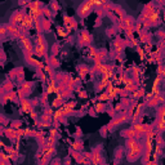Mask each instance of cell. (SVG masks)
<instances>
[{"instance_id":"obj_1","label":"cell","mask_w":165,"mask_h":165,"mask_svg":"<svg viewBox=\"0 0 165 165\" xmlns=\"http://www.w3.org/2000/svg\"><path fill=\"white\" fill-rule=\"evenodd\" d=\"M128 148H129V159L130 160H135L138 159L139 154H141V146L137 141L130 139L128 141Z\"/></svg>"},{"instance_id":"obj_2","label":"cell","mask_w":165,"mask_h":165,"mask_svg":"<svg viewBox=\"0 0 165 165\" xmlns=\"http://www.w3.org/2000/svg\"><path fill=\"white\" fill-rule=\"evenodd\" d=\"M92 4H93V3H85L84 5H81L80 9H79V13H80L81 16H85V14L89 12V6H90Z\"/></svg>"},{"instance_id":"obj_3","label":"cell","mask_w":165,"mask_h":165,"mask_svg":"<svg viewBox=\"0 0 165 165\" xmlns=\"http://www.w3.org/2000/svg\"><path fill=\"white\" fill-rule=\"evenodd\" d=\"M22 43H23V45L26 47V49H27V50H31L32 45H31V41H30L29 39H26V37H22Z\"/></svg>"},{"instance_id":"obj_4","label":"cell","mask_w":165,"mask_h":165,"mask_svg":"<svg viewBox=\"0 0 165 165\" xmlns=\"http://www.w3.org/2000/svg\"><path fill=\"white\" fill-rule=\"evenodd\" d=\"M89 40H90V37H89V35H88V34H87V32L81 34V43L87 44V43H89Z\"/></svg>"},{"instance_id":"obj_5","label":"cell","mask_w":165,"mask_h":165,"mask_svg":"<svg viewBox=\"0 0 165 165\" xmlns=\"http://www.w3.org/2000/svg\"><path fill=\"white\" fill-rule=\"evenodd\" d=\"M22 19H23V17H22V14L21 13H17L14 17H13V23H16V22H22Z\"/></svg>"},{"instance_id":"obj_6","label":"cell","mask_w":165,"mask_h":165,"mask_svg":"<svg viewBox=\"0 0 165 165\" xmlns=\"http://www.w3.org/2000/svg\"><path fill=\"white\" fill-rule=\"evenodd\" d=\"M22 23H23V26H26V27H31V26H32V22L30 21L29 17H26V18L22 21Z\"/></svg>"},{"instance_id":"obj_7","label":"cell","mask_w":165,"mask_h":165,"mask_svg":"<svg viewBox=\"0 0 165 165\" xmlns=\"http://www.w3.org/2000/svg\"><path fill=\"white\" fill-rule=\"evenodd\" d=\"M133 128H134V129H137L138 132H144V127H142V125H134Z\"/></svg>"},{"instance_id":"obj_8","label":"cell","mask_w":165,"mask_h":165,"mask_svg":"<svg viewBox=\"0 0 165 165\" xmlns=\"http://www.w3.org/2000/svg\"><path fill=\"white\" fill-rule=\"evenodd\" d=\"M22 106H23V108H25V110H30V104H29V102H27V101H23Z\"/></svg>"},{"instance_id":"obj_9","label":"cell","mask_w":165,"mask_h":165,"mask_svg":"<svg viewBox=\"0 0 165 165\" xmlns=\"http://www.w3.org/2000/svg\"><path fill=\"white\" fill-rule=\"evenodd\" d=\"M4 32H5V29L4 27H0V35H3Z\"/></svg>"},{"instance_id":"obj_10","label":"cell","mask_w":165,"mask_h":165,"mask_svg":"<svg viewBox=\"0 0 165 165\" xmlns=\"http://www.w3.org/2000/svg\"><path fill=\"white\" fill-rule=\"evenodd\" d=\"M0 57H1V53H0Z\"/></svg>"}]
</instances>
